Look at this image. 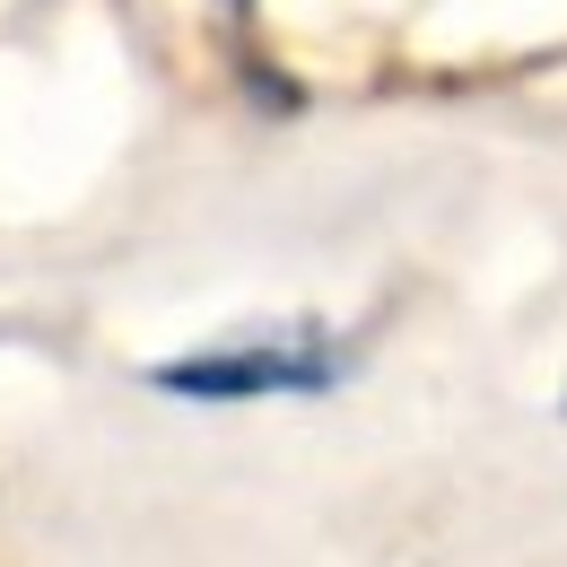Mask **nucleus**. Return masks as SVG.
Masks as SVG:
<instances>
[{
    "instance_id": "2",
    "label": "nucleus",
    "mask_w": 567,
    "mask_h": 567,
    "mask_svg": "<svg viewBox=\"0 0 567 567\" xmlns=\"http://www.w3.org/2000/svg\"><path fill=\"white\" fill-rule=\"evenodd\" d=\"M236 9H254V0H236Z\"/></svg>"
},
{
    "instance_id": "1",
    "label": "nucleus",
    "mask_w": 567,
    "mask_h": 567,
    "mask_svg": "<svg viewBox=\"0 0 567 567\" xmlns=\"http://www.w3.org/2000/svg\"><path fill=\"white\" fill-rule=\"evenodd\" d=\"M341 367L350 358L323 341H245V350L166 358V367H148V384L184 393V402H262V393H323V384H341Z\"/></svg>"
}]
</instances>
